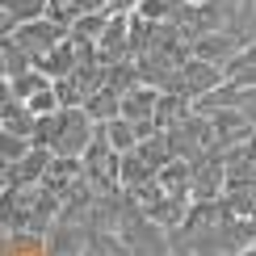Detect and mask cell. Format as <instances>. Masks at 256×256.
Returning <instances> with one entry per match:
<instances>
[{
    "instance_id": "cb8c5ba5",
    "label": "cell",
    "mask_w": 256,
    "mask_h": 256,
    "mask_svg": "<svg viewBox=\"0 0 256 256\" xmlns=\"http://www.w3.org/2000/svg\"><path fill=\"white\" fill-rule=\"evenodd\" d=\"M110 13L114 17H130V13H138V0H110Z\"/></svg>"
},
{
    "instance_id": "ffe728a7",
    "label": "cell",
    "mask_w": 256,
    "mask_h": 256,
    "mask_svg": "<svg viewBox=\"0 0 256 256\" xmlns=\"http://www.w3.org/2000/svg\"><path fill=\"white\" fill-rule=\"evenodd\" d=\"M34 152V138H21V134H4L0 130V160L4 164H17V160H26Z\"/></svg>"
},
{
    "instance_id": "7c38bea8",
    "label": "cell",
    "mask_w": 256,
    "mask_h": 256,
    "mask_svg": "<svg viewBox=\"0 0 256 256\" xmlns=\"http://www.w3.org/2000/svg\"><path fill=\"white\" fill-rule=\"evenodd\" d=\"M0 8H4V34H13V30L30 26V21H42L50 13V0H0Z\"/></svg>"
},
{
    "instance_id": "9c48e42d",
    "label": "cell",
    "mask_w": 256,
    "mask_h": 256,
    "mask_svg": "<svg viewBox=\"0 0 256 256\" xmlns=\"http://www.w3.org/2000/svg\"><path fill=\"white\" fill-rule=\"evenodd\" d=\"M160 92L164 88H152V84H138L134 92L122 97V118L126 122H156V105H160Z\"/></svg>"
},
{
    "instance_id": "30bf717a",
    "label": "cell",
    "mask_w": 256,
    "mask_h": 256,
    "mask_svg": "<svg viewBox=\"0 0 256 256\" xmlns=\"http://www.w3.org/2000/svg\"><path fill=\"white\" fill-rule=\"evenodd\" d=\"M156 176H160V168L138 152V147L122 156V189H126V194H138L143 185H156Z\"/></svg>"
},
{
    "instance_id": "9a60e30c",
    "label": "cell",
    "mask_w": 256,
    "mask_h": 256,
    "mask_svg": "<svg viewBox=\"0 0 256 256\" xmlns=\"http://www.w3.org/2000/svg\"><path fill=\"white\" fill-rule=\"evenodd\" d=\"M0 63H4V80H17V76H26V72L34 68V59L26 55V46H21L13 34L0 38Z\"/></svg>"
},
{
    "instance_id": "3957f363",
    "label": "cell",
    "mask_w": 256,
    "mask_h": 256,
    "mask_svg": "<svg viewBox=\"0 0 256 256\" xmlns=\"http://www.w3.org/2000/svg\"><path fill=\"white\" fill-rule=\"evenodd\" d=\"M218 84H227V72H222L218 63H206V59L194 55V59H185L172 72V80L164 84V92H180V97L198 101V97H206V92H214Z\"/></svg>"
},
{
    "instance_id": "44dd1931",
    "label": "cell",
    "mask_w": 256,
    "mask_h": 256,
    "mask_svg": "<svg viewBox=\"0 0 256 256\" xmlns=\"http://www.w3.org/2000/svg\"><path fill=\"white\" fill-rule=\"evenodd\" d=\"M110 17H114V13H88V17H80L76 26H72V34H76V38H88V42H101Z\"/></svg>"
},
{
    "instance_id": "8992f818",
    "label": "cell",
    "mask_w": 256,
    "mask_h": 256,
    "mask_svg": "<svg viewBox=\"0 0 256 256\" xmlns=\"http://www.w3.org/2000/svg\"><path fill=\"white\" fill-rule=\"evenodd\" d=\"M50 160L55 152L50 147H34L26 160H17V164H4V176H0V189H26V185H42V176H46Z\"/></svg>"
},
{
    "instance_id": "2e32d148",
    "label": "cell",
    "mask_w": 256,
    "mask_h": 256,
    "mask_svg": "<svg viewBox=\"0 0 256 256\" xmlns=\"http://www.w3.org/2000/svg\"><path fill=\"white\" fill-rule=\"evenodd\" d=\"M50 80L46 72H38V68H30L26 76H17V80H4V97H13V101H30L34 92H42V88H50Z\"/></svg>"
},
{
    "instance_id": "5bb4252c",
    "label": "cell",
    "mask_w": 256,
    "mask_h": 256,
    "mask_svg": "<svg viewBox=\"0 0 256 256\" xmlns=\"http://www.w3.org/2000/svg\"><path fill=\"white\" fill-rule=\"evenodd\" d=\"M34 110H30L26 101H13V97H4V114H0V130L4 134H21V138H34Z\"/></svg>"
},
{
    "instance_id": "603a6c76",
    "label": "cell",
    "mask_w": 256,
    "mask_h": 256,
    "mask_svg": "<svg viewBox=\"0 0 256 256\" xmlns=\"http://www.w3.org/2000/svg\"><path fill=\"white\" fill-rule=\"evenodd\" d=\"M172 13H176L172 0H138V17L143 21H156L160 26V21H172Z\"/></svg>"
},
{
    "instance_id": "4fadbf2b",
    "label": "cell",
    "mask_w": 256,
    "mask_h": 256,
    "mask_svg": "<svg viewBox=\"0 0 256 256\" xmlns=\"http://www.w3.org/2000/svg\"><path fill=\"white\" fill-rule=\"evenodd\" d=\"M198 114V105L189 97H180V92H160V105H156V126L160 130H172V126L189 122Z\"/></svg>"
},
{
    "instance_id": "6da1fadb",
    "label": "cell",
    "mask_w": 256,
    "mask_h": 256,
    "mask_svg": "<svg viewBox=\"0 0 256 256\" xmlns=\"http://www.w3.org/2000/svg\"><path fill=\"white\" fill-rule=\"evenodd\" d=\"M168 240L180 256H244L256 248V222L236 214V206L222 194L218 202H194L189 218Z\"/></svg>"
},
{
    "instance_id": "ac0fdd59",
    "label": "cell",
    "mask_w": 256,
    "mask_h": 256,
    "mask_svg": "<svg viewBox=\"0 0 256 256\" xmlns=\"http://www.w3.org/2000/svg\"><path fill=\"white\" fill-rule=\"evenodd\" d=\"M84 110H88L92 122H114V118H122V97H118V92H110V88H97Z\"/></svg>"
},
{
    "instance_id": "5b68a950",
    "label": "cell",
    "mask_w": 256,
    "mask_h": 256,
    "mask_svg": "<svg viewBox=\"0 0 256 256\" xmlns=\"http://www.w3.org/2000/svg\"><path fill=\"white\" fill-rule=\"evenodd\" d=\"M72 30L68 26H59V21H50V17H42V21H30V26H21V30H13V38L26 46V55L30 59H42V55H50V50L59 46L63 38H68Z\"/></svg>"
},
{
    "instance_id": "8fae6325",
    "label": "cell",
    "mask_w": 256,
    "mask_h": 256,
    "mask_svg": "<svg viewBox=\"0 0 256 256\" xmlns=\"http://www.w3.org/2000/svg\"><path fill=\"white\" fill-rule=\"evenodd\" d=\"M80 176H84V160H76V156H55V160H50V168H46V176H42V185H46L50 194L63 198Z\"/></svg>"
},
{
    "instance_id": "52a82bcc",
    "label": "cell",
    "mask_w": 256,
    "mask_h": 256,
    "mask_svg": "<svg viewBox=\"0 0 256 256\" xmlns=\"http://www.w3.org/2000/svg\"><path fill=\"white\" fill-rule=\"evenodd\" d=\"M130 21H134V13L130 17H110V26H105V34L97 42V55H101L105 68L130 59Z\"/></svg>"
},
{
    "instance_id": "7a4b0ae2",
    "label": "cell",
    "mask_w": 256,
    "mask_h": 256,
    "mask_svg": "<svg viewBox=\"0 0 256 256\" xmlns=\"http://www.w3.org/2000/svg\"><path fill=\"white\" fill-rule=\"evenodd\" d=\"M97 138V122L88 118V110H59L50 118H38L34 126V147H50L55 156H84L88 143Z\"/></svg>"
},
{
    "instance_id": "ba28073f",
    "label": "cell",
    "mask_w": 256,
    "mask_h": 256,
    "mask_svg": "<svg viewBox=\"0 0 256 256\" xmlns=\"http://www.w3.org/2000/svg\"><path fill=\"white\" fill-rule=\"evenodd\" d=\"M80 63H84V50H80V42L68 34V38H63L55 50H50V55H42V59L34 63V68H38V72H46L50 80H63V76H72V72H76Z\"/></svg>"
},
{
    "instance_id": "7402d4cb",
    "label": "cell",
    "mask_w": 256,
    "mask_h": 256,
    "mask_svg": "<svg viewBox=\"0 0 256 256\" xmlns=\"http://www.w3.org/2000/svg\"><path fill=\"white\" fill-rule=\"evenodd\" d=\"M26 105L34 110V118H50V114H59V110H63V101H59L55 84H50V88H42V92H34V97H30Z\"/></svg>"
},
{
    "instance_id": "d4e9b609",
    "label": "cell",
    "mask_w": 256,
    "mask_h": 256,
    "mask_svg": "<svg viewBox=\"0 0 256 256\" xmlns=\"http://www.w3.org/2000/svg\"><path fill=\"white\" fill-rule=\"evenodd\" d=\"M252 147H256V143H252Z\"/></svg>"
},
{
    "instance_id": "e0dca14e",
    "label": "cell",
    "mask_w": 256,
    "mask_h": 256,
    "mask_svg": "<svg viewBox=\"0 0 256 256\" xmlns=\"http://www.w3.org/2000/svg\"><path fill=\"white\" fill-rule=\"evenodd\" d=\"M222 72H227V80L244 84V88H256V42H252V46H244L231 63H222Z\"/></svg>"
},
{
    "instance_id": "277c9868",
    "label": "cell",
    "mask_w": 256,
    "mask_h": 256,
    "mask_svg": "<svg viewBox=\"0 0 256 256\" xmlns=\"http://www.w3.org/2000/svg\"><path fill=\"white\" fill-rule=\"evenodd\" d=\"M189 164H194V202H218L227 194V160H222L218 147L202 152Z\"/></svg>"
},
{
    "instance_id": "d6986e66",
    "label": "cell",
    "mask_w": 256,
    "mask_h": 256,
    "mask_svg": "<svg viewBox=\"0 0 256 256\" xmlns=\"http://www.w3.org/2000/svg\"><path fill=\"white\" fill-rule=\"evenodd\" d=\"M105 138H110V147H114V152H122V156L138 147V130H134V122H126V118L105 122Z\"/></svg>"
}]
</instances>
